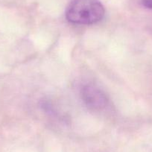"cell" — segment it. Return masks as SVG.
Instances as JSON below:
<instances>
[{"label":"cell","mask_w":152,"mask_h":152,"mask_svg":"<svg viewBox=\"0 0 152 152\" xmlns=\"http://www.w3.org/2000/svg\"><path fill=\"white\" fill-rule=\"evenodd\" d=\"M142 2L145 8L152 9V0H142Z\"/></svg>","instance_id":"obj_3"},{"label":"cell","mask_w":152,"mask_h":152,"mask_svg":"<svg viewBox=\"0 0 152 152\" xmlns=\"http://www.w3.org/2000/svg\"><path fill=\"white\" fill-rule=\"evenodd\" d=\"M81 98L87 107L94 110H101L107 105L108 99L105 93L99 87L88 84L81 89Z\"/></svg>","instance_id":"obj_2"},{"label":"cell","mask_w":152,"mask_h":152,"mask_svg":"<svg viewBox=\"0 0 152 152\" xmlns=\"http://www.w3.org/2000/svg\"><path fill=\"white\" fill-rule=\"evenodd\" d=\"M104 14V8L99 0H72L66 10L69 22L81 25L98 23Z\"/></svg>","instance_id":"obj_1"}]
</instances>
